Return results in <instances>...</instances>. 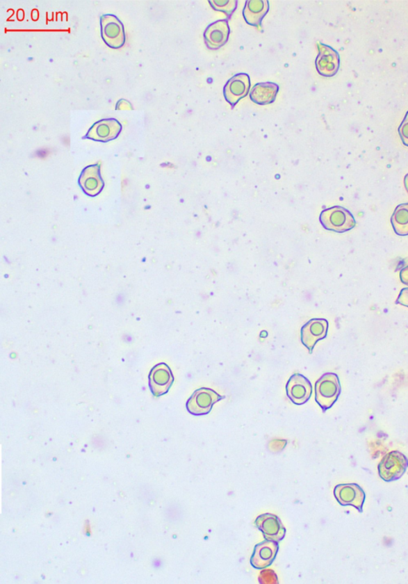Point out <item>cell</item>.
<instances>
[{
	"mask_svg": "<svg viewBox=\"0 0 408 584\" xmlns=\"http://www.w3.org/2000/svg\"><path fill=\"white\" fill-rule=\"evenodd\" d=\"M399 134L405 145L408 147V112L399 127Z\"/></svg>",
	"mask_w": 408,
	"mask_h": 584,
	"instance_id": "22",
	"label": "cell"
},
{
	"mask_svg": "<svg viewBox=\"0 0 408 584\" xmlns=\"http://www.w3.org/2000/svg\"><path fill=\"white\" fill-rule=\"evenodd\" d=\"M209 3L212 8L218 12H222L230 17L237 8V0H210Z\"/></svg>",
	"mask_w": 408,
	"mask_h": 584,
	"instance_id": "20",
	"label": "cell"
},
{
	"mask_svg": "<svg viewBox=\"0 0 408 584\" xmlns=\"http://www.w3.org/2000/svg\"><path fill=\"white\" fill-rule=\"evenodd\" d=\"M102 40L106 44L113 49H119L124 45L127 36L123 24L117 16L105 15L101 18Z\"/></svg>",
	"mask_w": 408,
	"mask_h": 584,
	"instance_id": "3",
	"label": "cell"
},
{
	"mask_svg": "<svg viewBox=\"0 0 408 584\" xmlns=\"http://www.w3.org/2000/svg\"><path fill=\"white\" fill-rule=\"evenodd\" d=\"M329 323L325 319H312L302 327L301 339L303 345L312 353L316 343L327 336Z\"/></svg>",
	"mask_w": 408,
	"mask_h": 584,
	"instance_id": "9",
	"label": "cell"
},
{
	"mask_svg": "<svg viewBox=\"0 0 408 584\" xmlns=\"http://www.w3.org/2000/svg\"><path fill=\"white\" fill-rule=\"evenodd\" d=\"M268 10V0H248L243 9L244 19L250 26H260Z\"/></svg>",
	"mask_w": 408,
	"mask_h": 584,
	"instance_id": "17",
	"label": "cell"
},
{
	"mask_svg": "<svg viewBox=\"0 0 408 584\" xmlns=\"http://www.w3.org/2000/svg\"><path fill=\"white\" fill-rule=\"evenodd\" d=\"M320 222L325 228L338 233L349 232L356 226L355 218L351 212L341 206L324 211L320 216Z\"/></svg>",
	"mask_w": 408,
	"mask_h": 584,
	"instance_id": "2",
	"label": "cell"
},
{
	"mask_svg": "<svg viewBox=\"0 0 408 584\" xmlns=\"http://www.w3.org/2000/svg\"><path fill=\"white\" fill-rule=\"evenodd\" d=\"M334 496L341 505L354 506L359 512H362V507L366 501V494L357 484L337 485L334 489Z\"/></svg>",
	"mask_w": 408,
	"mask_h": 584,
	"instance_id": "11",
	"label": "cell"
},
{
	"mask_svg": "<svg viewBox=\"0 0 408 584\" xmlns=\"http://www.w3.org/2000/svg\"><path fill=\"white\" fill-rule=\"evenodd\" d=\"M79 184L87 195L94 196L100 193L104 186L101 177L100 165H95L85 168L81 174Z\"/></svg>",
	"mask_w": 408,
	"mask_h": 584,
	"instance_id": "16",
	"label": "cell"
},
{
	"mask_svg": "<svg viewBox=\"0 0 408 584\" xmlns=\"http://www.w3.org/2000/svg\"><path fill=\"white\" fill-rule=\"evenodd\" d=\"M338 375L325 373L315 384V400L323 412L333 407L341 394Z\"/></svg>",
	"mask_w": 408,
	"mask_h": 584,
	"instance_id": "1",
	"label": "cell"
},
{
	"mask_svg": "<svg viewBox=\"0 0 408 584\" xmlns=\"http://www.w3.org/2000/svg\"><path fill=\"white\" fill-rule=\"evenodd\" d=\"M250 81L248 74H238L227 81L225 86V99L234 108L242 98L248 95Z\"/></svg>",
	"mask_w": 408,
	"mask_h": 584,
	"instance_id": "12",
	"label": "cell"
},
{
	"mask_svg": "<svg viewBox=\"0 0 408 584\" xmlns=\"http://www.w3.org/2000/svg\"><path fill=\"white\" fill-rule=\"evenodd\" d=\"M173 375L170 367L165 364H159L152 369L149 375V384L154 396H160L170 390L173 383Z\"/></svg>",
	"mask_w": 408,
	"mask_h": 584,
	"instance_id": "15",
	"label": "cell"
},
{
	"mask_svg": "<svg viewBox=\"0 0 408 584\" xmlns=\"http://www.w3.org/2000/svg\"><path fill=\"white\" fill-rule=\"evenodd\" d=\"M408 467L407 457L398 451L386 455L379 465V474L386 482L399 479Z\"/></svg>",
	"mask_w": 408,
	"mask_h": 584,
	"instance_id": "5",
	"label": "cell"
},
{
	"mask_svg": "<svg viewBox=\"0 0 408 584\" xmlns=\"http://www.w3.org/2000/svg\"><path fill=\"white\" fill-rule=\"evenodd\" d=\"M391 222L398 236H408V204H402L396 207L391 218Z\"/></svg>",
	"mask_w": 408,
	"mask_h": 584,
	"instance_id": "19",
	"label": "cell"
},
{
	"mask_svg": "<svg viewBox=\"0 0 408 584\" xmlns=\"http://www.w3.org/2000/svg\"><path fill=\"white\" fill-rule=\"evenodd\" d=\"M405 185L407 192L408 193V174L406 175V177L405 178Z\"/></svg>",
	"mask_w": 408,
	"mask_h": 584,
	"instance_id": "25",
	"label": "cell"
},
{
	"mask_svg": "<svg viewBox=\"0 0 408 584\" xmlns=\"http://www.w3.org/2000/svg\"><path fill=\"white\" fill-rule=\"evenodd\" d=\"M408 307V288L402 289L395 302Z\"/></svg>",
	"mask_w": 408,
	"mask_h": 584,
	"instance_id": "23",
	"label": "cell"
},
{
	"mask_svg": "<svg viewBox=\"0 0 408 584\" xmlns=\"http://www.w3.org/2000/svg\"><path fill=\"white\" fill-rule=\"evenodd\" d=\"M279 86L273 83H258L250 92V99L260 106L273 103L279 92Z\"/></svg>",
	"mask_w": 408,
	"mask_h": 584,
	"instance_id": "18",
	"label": "cell"
},
{
	"mask_svg": "<svg viewBox=\"0 0 408 584\" xmlns=\"http://www.w3.org/2000/svg\"><path fill=\"white\" fill-rule=\"evenodd\" d=\"M224 398L225 396L218 394L213 390L201 387L189 398L187 402V409L188 412L193 416H204L211 411L215 403Z\"/></svg>",
	"mask_w": 408,
	"mask_h": 584,
	"instance_id": "4",
	"label": "cell"
},
{
	"mask_svg": "<svg viewBox=\"0 0 408 584\" xmlns=\"http://www.w3.org/2000/svg\"><path fill=\"white\" fill-rule=\"evenodd\" d=\"M122 130V124L117 119L106 118L92 124L84 138L108 142L116 139Z\"/></svg>",
	"mask_w": 408,
	"mask_h": 584,
	"instance_id": "6",
	"label": "cell"
},
{
	"mask_svg": "<svg viewBox=\"0 0 408 584\" xmlns=\"http://www.w3.org/2000/svg\"><path fill=\"white\" fill-rule=\"evenodd\" d=\"M318 56L316 59L318 72L326 78L333 77L340 67V56L334 49L318 42Z\"/></svg>",
	"mask_w": 408,
	"mask_h": 584,
	"instance_id": "7",
	"label": "cell"
},
{
	"mask_svg": "<svg viewBox=\"0 0 408 584\" xmlns=\"http://www.w3.org/2000/svg\"><path fill=\"white\" fill-rule=\"evenodd\" d=\"M312 384L302 374L293 375L287 382L286 393L288 398L297 405L306 403L312 395Z\"/></svg>",
	"mask_w": 408,
	"mask_h": 584,
	"instance_id": "8",
	"label": "cell"
},
{
	"mask_svg": "<svg viewBox=\"0 0 408 584\" xmlns=\"http://www.w3.org/2000/svg\"><path fill=\"white\" fill-rule=\"evenodd\" d=\"M400 280L405 285L408 286V266L400 271Z\"/></svg>",
	"mask_w": 408,
	"mask_h": 584,
	"instance_id": "24",
	"label": "cell"
},
{
	"mask_svg": "<svg viewBox=\"0 0 408 584\" xmlns=\"http://www.w3.org/2000/svg\"><path fill=\"white\" fill-rule=\"evenodd\" d=\"M230 27L227 20H219L208 26L204 31L205 44L215 51L224 47L229 39Z\"/></svg>",
	"mask_w": 408,
	"mask_h": 584,
	"instance_id": "14",
	"label": "cell"
},
{
	"mask_svg": "<svg viewBox=\"0 0 408 584\" xmlns=\"http://www.w3.org/2000/svg\"><path fill=\"white\" fill-rule=\"evenodd\" d=\"M255 526L263 532L266 540L279 543L286 537V529L279 517L276 515L271 514L260 515L255 520Z\"/></svg>",
	"mask_w": 408,
	"mask_h": 584,
	"instance_id": "10",
	"label": "cell"
},
{
	"mask_svg": "<svg viewBox=\"0 0 408 584\" xmlns=\"http://www.w3.org/2000/svg\"><path fill=\"white\" fill-rule=\"evenodd\" d=\"M279 550V543L266 540V542L255 545L250 564L254 569H266L273 564Z\"/></svg>",
	"mask_w": 408,
	"mask_h": 584,
	"instance_id": "13",
	"label": "cell"
},
{
	"mask_svg": "<svg viewBox=\"0 0 408 584\" xmlns=\"http://www.w3.org/2000/svg\"><path fill=\"white\" fill-rule=\"evenodd\" d=\"M259 581L262 584H277V576L273 570L266 569L260 572Z\"/></svg>",
	"mask_w": 408,
	"mask_h": 584,
	"instance_id": "21",
	"label": "cell"
}]
</instances>
